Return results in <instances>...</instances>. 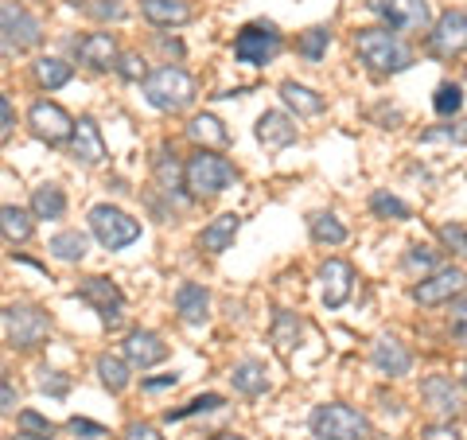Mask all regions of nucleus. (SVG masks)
<instances>
[{"mask_svg": "<svg viewBox=\"0 0 467 440\" xmlns=\"http://www.w3.org/2000/svg\"><path fill=\"white\" fill-rule=\"evenodd\" d=\"M355 51L374 75H401V70L413 67V51H409L398 39V32L386 27V24L382 27H362V32L355 36Z\"/></svg>", "mask_w": 467, "mask_h": 440, "instance_id": "obj_1", "label": "nucleus"}, {"mask_svg": "<svg viewBox=\"0 0 467 440\" xmlns=\"http://www.w3.org/2000/svg\"><path fill=\"white\" fill-rule=\"evenodd\" d=\"M183 180L195 199H211L238 183V168H234L226 156H218L214 149H195V156L183 164Z\"/></svg>", "mask_w": 467, "mask_h": 440, "instance_id": "obj_2", "label": "nucleus"}, {"mask_svg": "<svg viewBox=\"0 0 467 440\" xmlns=\"http://www.w3.org/2000/svg\"><path fill=\"white\" fill-rule=\"evenodd\" d=\"M140 90H144V98H149L152 110L180 113V110H187L195 101V79L187 75V70H180V67H160L140 82Z\"/></svg>", "mask_w": 467, "mask_h": 440, "instance_id": "obj_3", "label": "nucleus"}, {"mask_svg": "<svg viewBox=\"0 0 467 440\" xmlns=\"http://www.w3.org/2000/svg\"><path fill=\"white\" fill-rule=\"evenodd\" d=\"M308 424H312V433L319 440H370V417L343 405V402L316 405Z\"/></svg>", "mask_w": 467, "mask_h": 440, "instance_id": "obj_4", "label": "nucleus"}, {"mask_svg": "<svg viewBox=\"0 0 467 440\" xmlns=\"http://www.w3.org/2000/svg\"><path fill=\"white\" fill-rule=\"evenodd\" d=\"M285 39L276 32V24H245L238 36H234V58L245 67H269L276 55H281Z\"/></svg>", "mask_w": 467, "mask_h": 440, "instance_id": "obj_5", "label": "nucleus"}, {"mask_svg": "<svg viewBox=\"0 0 467 440\" xmlns=\"http://www.w3.org/2000/svg\"><path fill=\"white\" fill-rule=\"evenodd\" d=\"M90 234L106 246V249H125L140 238V223L133 215H125L121 207H109V203H101V207L90 211Z\"/></svg>", "mask_w": 467, "mask_h": 440, "instance_id": "obj_6", "label": "nucleus"}, {"mask_svg": "<svg viewBox=\"0 0 467 440\" xmlns=\"http://www.w3.org/2000/svg\"><path fill=\"white\" fill-rule=\"evenodd\" d=\"M463 292H467V269L441 266V269H432L429 277H420V281L413 285V300L420 308H441V304L460 300Z\"/></svg>", "mask_w": 467, "mask_h": 440, "instance_id": "obj_7", "label": "nucleus"}, {"mask_svg": "<svg viewBox=\"0 0 467 440\" xmlns=\"http://www.w3.org/2000/svg\"><path fill=\"white\" fill-rule=\"evenodd\" d=\"M370 12L382 16V24L393 32H429L432 27L429 0H370Z\"/></svg>", "mask_w": 467, "mask_h": 440, "instance_id": "obj_8", "label": "nucleus"}, {"mask_svg": "<svg viewBox=\"0 0 467 440\" xmlns=\"http://www.w3.org/2000/svg\"><path fill=\"white\" fill-rule=\"evenodd\" d=\"M5 328H8L12 347L32 351V347H39L43 340H47L51 320H47V312H39V308H32V304H12L5 312Z\"/></svg>", "mask_w": 467, "mask_h": 440, "instance_id": "obj_9", "label": "nucleus"}, {"mask_svg": "<svg viewBox=\"0 0 467 440\" xmlns=\"http://www.w3.org/2000/svg\"><path fill=\"white\" fill-rule=\"evenodd\" d=\"M0 36H5V43L12 51H32L43 39V24L24 5L8 0V5H0Z\"/></svg>", "mask_w": 467, "mask_h": 440, "instance_id": "obj_10", "label": "nucleus"}, {"mask_svg": "<svg viewBox=\"0 0 467 440\" xmlns=\"http://www.w3.org/2000/svg\"><path fill=\"white\" fill-rule=\"evenodd\" d=\"M78 297L101 316V324L106 328H121L125 297H121V288H117L113 281H106V277H86V281H78Z\"/></svg>", "mask_w": 467, "mask_h": 440, "instance_id": "obj_11", "label": "nucleus"}, {"mask_svg": "<svg viewBox=\"0 0 467 440\" xmlns=\"http://www.w3.org/2000/svg\"><path fill=\"white\" fill-rule=\"evenodd\" d=\"M467 51V12L448 8L441 20L429 27V55L436 58H456Z\"/></svg>", "mask_w": 467, "mask_h": 440, "instance_id": "obj_12", "label": "nucleus"}, {"mask_svg": "<svg viewBox=\"0 0 467 440\" xmlns=\"http://www.w3.org/2000/svg\"><path fill=\"white\" fill-rule=\"evenodd\" d=\"M27 125H32V133L47 144H63L75 137V117H70L63 106H55V101H36L32 110H27Z\"/></svg>", "mask_w": 467, "mask_h": 440, "instance_id": "obj_13", "label": "nucleus"}, {"mask_svg": "<svg viewBox=\"0 0 467 440\" xmlns=\"http://www.w3.org/2000/svg\"><path fill=\"white\" fill-rule=\"evenodd\" d=\"M420 398H425V405L432 409L436 417L451 421L463 409V398H460V386L451 382L448 374H429L425 382H420Z\"/></svg>", "mask_w": 467, "mask_h": 440, "instance_id": "obj_14", "label": "nucleus"}, {"mask_svg": "<svg viewBox=\"0 0 467 440\" xmlns=\"http://www.w3.org/2000/svg\"><path fill=\"white\" fill-rule=\"evenodd\" d=\"M370 362L378 374L386 378H401L413 371V351H409L401 340H393V335H382L374 347H370Z\"/></svg>", "mask_w": 467, "mask_h": 440, "instance_id": "obj_15", "label": "nucleus"}, {"mask_svg": "<svg viewBox=\"0 0 467 440\" xmlns=\"http://www.w3.org/2000/svg\"><path fill=\"white\" fill-rule=\"evenodd\" d=\"M125 359H129V366H137V371H149V366L168 359V343L160 340L156 331L137 328V331H129V340H125Z\"/></svg>", "mask_w": 467, "mask_h": 440, "instance_id": "obj_16", "label": "nucleus"}, {"mask_svg": "<svg viewBox=\"0 0 467 440\" xmlns=\"http://www.w3.org/2000/svg\"><path fill=\"white\" fill-rule=\"evenodd\" d=\"M319 285H324L327 308H343L350 300V288H355V269H350L347 261L331 257V261H324V269H319Z\"/></svg>", "mask_w": 467, "mask_h": 440, "instance_id": "obj_17", "label": "nucleus"}, {"mask_svg": "<svg viewBox=\"0 0 467 440\" xmlns=\"http://www.w3.org/2000/svg\"><path fill=\"white\" fill-rule=\"evenodd\" d=\"M70 152H75V160H82L86 168H94L106 160V141H101V129L94 117H78L75 121V137H70Z\"/></svg>", "mask_w": 467, "mask_h": 440, "instance_id": "obj_18", "label": "nucleus"}, {"mask_svg": "<svg viewBox=\"0 0 467 440\" xmlns=\"http://www.w3.org/2000/svg\"><path fill=\"white\" fill-rule=\"evenodd\" d=\"M257 141L265 144V149H288L292 141H296V121L285 113V110H265L257 117Z\"/></svg>", "mask_w": 467, "mask_h": 440, "instance_id": "obj_19", "label": "nucleus"}, {"mask_svg": "<svg viewBox=\"0 0 467 440\" xmlns=\"http://www.w3.org/2000/svg\"><path fill=\"white\" fill-rule=\"evenodd\" d=\"M175 316L183 320V324H207L211 316V292L195 285V281H183L175 288Z\"/></svg>", "mask_w": 467, "mask_h": 440, "instance_id": "obj_20", "label": "nucleus"}, {"mask_svg": "<svg viewBox=\"0 0 467 440\" xmlns=\"http://www.w3.org/2000/svg\"><path fill=\"white\" fill-rule=\"evenodd\" d=\"M78 58L90 70H109V67H117L121 51H117V39L109 32H90L78 39Z\"/></svg>", "mask_w": 467, "mask_h": 440, "instance_id": "obj_21", "label": "nucleus"}, {"mask_svg": "<svg viewBox=\"0 0 467 440\" xmlns=\"http://www.w3.org/2000/svg\"><path fill=\"white\" fill-rule=\"evenodd\" d=\"M238 230H242V215H234V211L218 215V218H211V223L202 226V234H199V249H207V254H223V249L234 246Z\"/></svg>", "mask_w": 467, "mask_h": 440, "instance_id": "obj_22", "label": "nucleus"}, {"mask_svg": "<svg viewBox=\"0 0 467 440\" xmlns=\"http://www.w3.org/2000/svg\"><path fill=\"white\" fill-rule=\"evenodd\" d=\"M140 16L156 27H180L192 20V5L187 0H140Z\"/></svg>", "mask_w": 467, "mask_h": 440, "instance_id": "obj_23", "label": "nucleus"}, {"mask_svg": "<svg viewBox=\"0 0 467 440\" xmlns=\"http://www.w3.org/2000/svg\"><path fill=\"white\" fill-rule=\"evenodd\" d=\"M230 382L238 393H245V398H261V393H269V371H265V362H257V359H242L230 371Z\"/></svg>", "mask_w": 467, "mask_h": 440, "instance_id": "obj_24", "label": "nucleus"}, {"mask_svg": "<svg viewBox=\"0 0 467 440\" xmlns=\"http://www.w3.org/2000/svg\"><path fill=\"white\" fill-rule=\"evenodd\" d=\"M187 137H192L199 149H223V144H230L226 125L218 121L214 113H195L192 121H187Z\"/></svg>", "mask_w": 467, "mask_h": 440, "instance_id": "obj_25", "label": "nucleus"}, {"mask_svg": "<svg viewBox=\"0 0 467 440\" xmlns=\"http://www.w3.org/2000/svg\"><path fill=\"white\" fill-rule=\"evenodd\" d=\"M281 101L296 113V117H316V113H324V98H319L312 86H304V82H281Z\"/></svg>", "mask_w": 467, "mask_h": 440, "instance_id": "obj_26", "label": "nucleus"}, {"mask_svg": "<svg viewBox=\"0 0 467 440\" xmlns=\"http://www.w3.org/2000/svg\"><path fill=\"white\" fill-rule=\"evenodd\" d=\"M152 172H156V183L164 187L168 195H180V187H187L183 168H180V160H175L171 144H160V152H156V160H152Z\"/></svg>", "mask_w": 467, "mask_h": 440, "instance_id": "obj_27", "label": "nucleus"}, {"mask_svg": "<svg viewBox=\"0 0 467 440\" xmlns=\"http://www.w3.org/2000/svg\"><path fill=\"white\" fill-rule=\"evenodd\" d=\"M0 234L8 242H27L36 234V215L24 207H0Z\"/></svg>", "mask_w": 467, "mask_h": 440, "instance_id": "obj_28", "label": "nucleus"}, {"mask_svg": "<svg viewBox=\"0 0 467 440\" xmlns=\"http://www.w3.org/2000/svg\"><path fill=\"white\" fill-rule=\"evenodd\" d=\"M47 249H51V257L78 266V261L86 257V249H90V238H86L82 230H63V234H55V238L47 242Z\"/></svg>", "mask_w": 467, "mask_h": 440, "instance_id": "obj_29", "label": "nucleus"}, {"mask_svg": "<svg viewBox=\"0 0 467 440\" xmlns=\"http://www.w3.org/2000/svg\"><path fill=\"white\" fill-rule=\"evenodd\" d=\"M300 335H304L300 316L288 312V308H276V316H273V343H276V351H285L288 355L292 347H300Z\"/></svg>", "mask_w": 467, "mask_h": 440, "instance_id": "obj_30", "label": "nucleus"}, {"mask_svg": "<svg viewBox=\"0 0 467 440\" xmlns=\"http://www.w3.org/2000/svg\"><path fill=\"white\" fill-rule=\"evenodd\" d=\"M70 79H75V70H70L67 58H55V55L36 58V82L43 90H58V86H67Z\"/></svg>", "mask_w": 467, "mask_h": 440, "instance_id": "obj_31", "label": "nucleus"}, {"mask_svg": "<svg viewBox=\"0 0 467 440\" xmlns=\"http://www.w3.org/2000/svg\"><path fill=\"white\" fill-rule=\"evenodd\" d=\"M63 211H67V195L58 183H43L32 192V215L36 218H63Z\"/></svg>", "mask_w": 467, "mask_h": 440, "instance_id": "obj_32", "label": "nucleus"}, {"mask_svg": "<svg viewBox=\"0 0 467 440\" xmlns=\"http://www.w3.org/2000/svg\"><path fill=\"white\" fill-rule=\"evenodd\" d=\"M308 230H312V238H316L319 246H343V242H347V226H343L331 211L308 215Z\"/></svg>", "mask_w": 467, "mask_h": 440, "instance_id": "obj_33", "label": "nucleus"}, {"mask_svg": "<svg viewBox=\"0 0 467 440\" xmlns=\"http://www.w3.org/2000/svg\"><path fill=\"white\" fill-rule=\"evenodd\" d=\"M98 378H101V386H106L109 393H121L129 386V359H121V355H101L98 359Z\"/></svg>", "mask_w": 467, "mask_h": 440, "instance_id": "obj_34", "label": "nucleus"}, {"mask_svg": "<svg viewBox=\"0 0 467 440\" xmlns=\"http://www.w3.org/2000/svg\"><path fill=\"white\" fill-rule=\"evenodd\" d=\"M405 269H409V273L429 277L432 269H441V249H432V246H425V242L409 246V254H405Z\"/></svg>", "mask_w": 467, "mask_h": 440, "instance_id": "obj_35", "label": "nucleus"}, {"mask_svg": "<svg viewBox=\"0 0 467 440\" xmlns=\"http://www.w3.org/2000/svg\"><path fill=\"white\" fill-rule=\"evenodd\" d=\"M327 43H331V27H308L300 39H296V51L308 58V63H319L327 55Z\"/></svg>", "mask_w": 467, "mask_h": 440, "instance_id": "obj_36", "label": "nucleus"}, {"mask_svg": "<svg viewBox=\"0 0 467 440\" xmlns=\"http://www.w3.org/2000/svg\"><path fill=\"white\" fill-rule=\"evenodd\" d=\"M432 110L441 113V117H456V113L463 110V90H460V82H441V86H436Z\"/></svg>", "mask_w": 467, "mask_h": 440, "instance_id": "obj_37", "label": "nucleus"}, {"mask_svg": "<svg viewBox=\"0 0 467 440\" xmlns=\"http://www.w3.org/2000/svg\"><path fill=\"white\" fill-rule=\"evenodd\" d=\"M226 398L223 393H202V398H192L183 409H168L164 421H183V417H192V414H214V409H223Z\"/></svg>", "mask_w": 467, "mask_h": 440, "instance_id": "obj_38", "label": "nucleus"}, {"mask_svg": "<svg viewBox=\"0 0 467 440\" xmlns=\"http://www.w3.org/2000/svg\"><path fill=\"white\" fill-rule=\"evenodd\" d=\"M370 211L378 218H393V223H405L409 218V203H401L398 195H389V192H374L370 195Z\"/></svg>", "mask_w": 467, "mask_h": 440, "instance_id": "obj_39", "label": "nucleus"}, {"mask_svg": "<svg viewBox=\"0 0 467 440\" xmlns=\"http://www.w3.org/2000/svg\"><path fill=\"white\" fill-rule=\"evenodd\" d=\"M75 8H82L94 20H125V5L121 0H70Z\"/></svg>", "mask_w": 467, "mask_h": 440, "instance_id": "obj_40", "label": "nucleus"}, {"mask_svg": "<svg viewBox=\"0 0 467 440\" xmlns=\"http://www.w3.org/2000/svg\"><path fill=\"white\" fill-rule=\"evenodd\" d=\"M420 141H425V144H432V141L467 144V117H460V121H451V117H448V125H441V129H425V133H420Z\"/></svg>", "mask_w": 467, "mask_h": 440, "instance_id": "obj_41", "label": "nucleus"}, {"mask_svg": "<svg viewBox=\"0 0 467 440\" xmlns=\"http://www.w3.org/2000/svg\"><path fill=\"white\" fill-rule=\"evenodd\" d=\"M117 70H121L125 82H144V79H149V67H144L140 55H121V58H117Z\"/></svg>", "mask_w": 467, "mask_h": 440, "instance_id": "obj_42", "label": "nucleus"}, {"mask_svg": "<svg viewBox=\"0 0 467 440\" xmlns=\"http://www.w3.org/2000/svg\"><path fill=\"white\" fill-rule=\"evenodd\" d=\"M441 242L451 249V254H467V230L456 223H444L441 226Z\"/></svg>", "mask_w": 467, "mask_h": 440, "instance_id": "obj_43", "label": "nucleus"}, {"mask_svg": "<svg viewBox=\"0 0 467 440\" xmlns=\"http://www.w3.org/2000/svg\"><path fill=\"white\" fill-rule=\"evenodd\" d=\"M451 335L467 347V297L460 300H451Z\"/></svg>", "mask_w": 467, "mask_h": 440, "instance_id": "obj_44", "label": "nucleus"}, {"mask_svg": "<svg viewBox=\"0 0 467 440\" xmlns=\"http://www.w3.org/2000/svg\"><path fill=\"white\" fill-rule=\"evenodd\" d=\"M67 429L75 433V436H82V440H101V436H109L101 424H94V421H86V417H70L67 421Z\"/></svg>", "mask_w": 467, "mask_h": 440, "instance_id": "obj_45", "label": "nucleus"}, {"mask_svg": "<svg viewBox=\"0 0 467 440\" xmlns=\"http://www.w3.org/2000/svg\"><path fill=\"white\" fill-rule=\"evenodd\" d=\"M39 390L51 393V398H63V393L70 390V382L63 374H55V371H39Z\"/></svg>", "mask_w": 467, "mask_h": 440, "instance_id": "obj_46", "label": "nucleus"}, {"mask_svg": "<svg viewBox=\"0 0 467 440\" xmlns=\"http://www.w3.org/2000/svg\"><path fill=\"white\" fill-rule=\"evenodd\" d=\"M417 440H460V429L456 424H429V429H420L417 433Z\"/></svg>", "mask_w": 467, "mask_h": 440, "instance_id": "obj_47", "label": "nucleus"}, {"mask_svg": "<svg viewBox=\"0 0 467 440\" xmlns=\"http://www.w3.org/2000/svg\"><path fill=\"white\" fill-rule=\"evenodd\" d=\"M16 405H20V393H16V386L0 378V414H12V409H16Z\"/></svg>", "mask_w": 467, "mask_h": 440, "instance_id": "obj_48", "label": "nucleus"}, {"mask_svg": "<svg viewBox=\"0 0 467 440\" xmlns=\"http://www.w3.org/2000/svg\"><path fill=\"white\" fill-rule=\"evenodd\" d=\"M20 421H24V429L47 433V436H51V421H47V417H39V414H32V409H20Z\"/></svg>", "mask_w": 467, "mask_h": 440, "instance_id": "obj_49", "label": "nucleus"}, {"mask_svg": "<svg viewBox=\"0 0 467 440\" xmlns=\"http://www.w3.org/2000/svg\"><path fill=\"white\" fill-rule=\"evenodd\" d=\"M12 125H16V113H12V106H8V98L0 94V141H5L8 133H12Z\"/></svg>", "mask_w": 467, "mask_h": 440, "instance_id": "obj_50", "label": "nucleus"}, {"mask_svg": "<svg viewBox=\"0 0 467 440\" xmlns=\"http://www.w3.org/2000/svg\"><path fill=\"white\" fill-rule=\"evenodd\" d=\"M125 440H164V436H160L152 424H129V429H125Z\"/></svg>", "mask_w": 467, "mask_h": 440, "instance_id": "obj_51", "label": "nucleus"}, {"mask_svg": "<svg viewBox=\"0 0 467 440\" xmlns=\"http://www.w3.org/2000/svg\"><path fill=\"white\" fill-rule=\"evenodd\" d=\"M180 378L175 374H164V378H144V390H168V386H175Z\"/></svg>", "mask_w": 467, "mask_h": 440, "instance_id": "obj_52", "label": "nucleus"}, {"mask_svg": "<svg viewBox=\"0 0 467 440\" xmlns=\"http://www.w3.org/2000/svg\"><path fill=\"white\" fill-rule=\"evenodd\" d=\"M12 440H51V436H47V433H16Z\"/></svg>", "mask_w": 467, "mask_h": 440, "instance_id": "obj_53", "label": "nucleus"}, {"mask_svg": "<svg viewBox=\"0 0 467 440\" xmlns=\"http://www.w3.org/2000/svg\"><path fill=\"white\" fill-rule=\"evenodd\" d=\"M214 440H245V436H234V433H218Z\"/></svg>", "mask_w": 467, "mask_h": 440, "instance_id": "obj_54", "label": "nucleus"}, {"mask_svg": "<svg viewBox=\"0 0 467 440\" xmlns=\"http://www.w3.org/2000/svg\"><path fill=\"white\" fill-rule=\"evenodd\" d=\"M5 47H8V43H5V36H0V51H5Z\"/></svg>", "mask_w": 467, "mask_h": 440, "instance_id": "obj_55", "label": "nucleus"}, {"mask_svg": "<svg viewBox=\"0 0 467 440\" xmlns=\"http://www.w3.org/2000/svg\"><path fill=\"white\" fill-rule=\"evenodd\" d=\"M460 378H463V386H467V366H463V374H460Z\"/></svg>", "mask_w": 467, "mask_h": 440, "instance_id": "obj_56", "label": "nucleus"}, {"mask_svg": "<svg viewBox=\"0 0 467 440\" xmlns=\"http://www.w3.org/2000/svg\"><path fill=\"white\" fill-rule=\"evenodd\" d=\"M463 79H467V63H463Z\"/></svg>", "mask_w": 467, "mask_h": 440, "instance_id": "obj_57", "label": "nucleus"}]
</instances>
